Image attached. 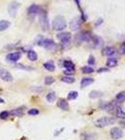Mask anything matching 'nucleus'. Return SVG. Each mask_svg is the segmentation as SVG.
<instances>
[{"instance_id":"1","label":"nucleus","mask_w":125,"mask_h":140,"mask_svg":"<svg viewBox=\"0 0 125 140\" xmlns=\"http://www.w3.org/2000/svg\"><path fill=\"white\" fill-rule=\"evenodd\" d=\"M66 27V21L63 16H56L52 21V28L55 31H62Z\"/></svg>"},{"instance_id":"2","label":"nucleus","mask_w":125,"mask_h":140,"mask_svg":"<svg viewBox=\"0 0 125 140\" xmlns=\"http://www.w3.org/2000/svg\"><path fill=\"white\" fill-rule=\"evenodd\" d=\"M38 19H39V25L42 28L43 31H48L49 28V19H48V15L47 12L44 9H40L39 13H38Z\"/></svg>"},{"instance_id":"3","label":"nucleus","mask_w":125,"mask_h":140,"mask_svg":"<svg viewBox=\"0 0 125 140\" xmlns=\"http://www.w3.org/2000/svg\"><path fill=\"white\" fill-rule=\"evenodd\" d=\"M92 36L93 35H92L89 31H82L79 35H77L76 40L79 42H90L92 39Z\"/></svg>"},{"instance_id":"4","label":"nucleus","mask_w":125,"mask_h":140,"mask_svg":"<svg viewBox=\"0 0 125 140\" xmlns=\"http://www.w3.org/2000/svg\"><path fill=\"white\" fill-rule=\"evenodd\" d=\"M115 122V119L114 118H110V117H103L100 118L95 122V125L97 127H106L107 125H111Z\"/></svg>"},{"instance_id":"5","label":"nucleus","mask_w":125,"mask_h":140,"mask_svg":"<svg viewBox=\"0 0 125 140\" xmlns=\"http://www.w3.org/2000/svg\"><path fill=\"white\" fill-rule=\"evenodd\" d=\"M19 8H20V3L16 2V1H13L9 4V7H8V12H9V16L12 17V18H15L16 15H17V12H18Z\"/></svg>"},{"instance_id":"6","label":"nucleus","mask_w":125,"mask_h":140,"mask_svg":"<svg viewBox=\"0 0 125 140\" xmlns=\"http://www.w3.org/2000/svg\"><path fill=\"white\" fill-rule=\"evenodd\" d=\"M57 38L61 41L63 45H67L71 40V34L69 32H63L57 35Z\"/></svg>"},{"instance_id":"7","label":"nucleus","mask_w":125,"mask_h":140,"mask_svg":"<svg viewBox=\"0 0 125 140\" xmlns=\"http://www.w3.org/2000/svg\"><path fill=\"white\" fill-rule=\"evenodd\" d=\"M40 8L38 5H37V4H32L29 8H28L27 9V13H28V16L29 17H31L32 19H34L36 16L39 13L40 11Z\"/></svg>"},{"instance_id":"8","label":"nucleus","mask_w":125,"mask_h":140,"mask_svg":"<svg viewBox=\"0 0 125 140\" xmlns=\"http://www.w3.org/2000/svg\"><path fill=\"white\" fill-rule=\"evenodd\" d=\"M41 46H43L45 49L52 51V50H54L56 48V43L52 39H51V38H46V39H43Z\"/></svg>"},{"instance_id":"9","label":"nucleus","mask_w":125,"mask_h":140,"mask_svg":"<svg viewBox=\"0 0 125 140\" xmlns=\"http://www.w3.org/2000/svg\"><path fill=\"white\" fill-rule=\"evenodd\" d=\"M122 131L121 129L119 127H114L110 130V135L112 137L114 140H118V139H120L122 137Z\"/></svg>"},{"instance_id":"10","label":"nucleus","mask_w":125,"mask_h":140,"mask_svg":"<svg viewBox=\"0 0 125 140\" xmlns=\"http://www.w3.org/2000/svg\"><path fill=\"white\" fill-rule=\"evenodd\" d=\"M0 78L7 82H11L13 80L12 75L6 69H0Z\"/></svg>"},{"instance_id":"11","label":"nucleus","mask_w":125,"mask_h":140,"mask_svg":"<svg viewBox=\"0 0 125 140\" xmlns=\"http://www.w3.org/2000/svg\"><path fill=\"white\" fill-rule=\"evenodd\" d=\"M81 19L79 18H74L72 19L70 21V24H69V26L72 30L74 31H77L79 30V28H80V25H81Z\"/></svg>"},{"instance_id":"12","label":"nucleus","mask_w":125,"mask_h":140,"mask_svg":"<svg viewBox=\"0 0 125 140\" xmlns=\"http://www.w3.org/2000/svg\"><path fill=\"white\" fill-rule=\"evenodd\" d=\"M21 52H11V53H9L7 55V60H9V62H17L21 59Z\"/></svg>"},{"instance_id":"13","label":"nucleus","mask_w":125,"mask_h":140,"mask_svg":"<svg viewBox=\"0 0 125 140\" xmlns=\"http://www.w3.org/2000/svg\"><path fill=\"white\" fill-rule=\"evenodd\" d=\"M115 52H116L115 48H113V47H111V46H108V47H106V48L103 49V51H102V54L104 55V56H112Z\"/></svg>"},{"instance_id":"14","label":"nucleus","mask_w":125,"mask_h":140,"mask_svg":"<svg viewBox=\"0 0 125 140\" xmlns=\"http://www.w3.org/2000/svg\"><path fill=\"white\" fill-rule=\"evenodd\" d=\"M92 41L93 42V45L96 48H100V47H102V46L104 45V40H103V38L100 37H97V36H92Z\"/></svg>"},{"instance_id":"15","label":"nucleus","mask_w":125,"mask_h":140,"mask_svg":"<svg viewBox=\"0 0 125 140\" xmlns=\"http://www.w3.org/2000/svg\"><path fill=\"white\" fill-rule=\"evenodd\" d=\"M57 106L63 110H68V108H69V105L67 103V101L64 99H60L57 103Z\"/></svg>"},{"instance_id":"16","label":"nucleus","mask_w":125,"mask_h":140,"mask_svg":"<svg viewBox=\"0 0 125 140\" xmlns=\"http://www.w3.org/2000/svg\"><path fill=\"white\" fill-rule=\"evenodd\" d=\"M10 26V21L7 20H1L0 21V32L6 31Z\"/></svg>"},{"instance_id":"17","label":"nucleus","mask_w":125,"mask_h":140,"mask_svg":"<svg viewBox=\"0 0 125 140\" xmlns=\"http://www.w3.org/2000/svg\"><path fill=\"white\" fill-rule=\"evenodd\" d=\"M64 67L65 68V70H72L75 71V64L73 62H71L70 60H65L64 61Z\"/></svg>"},{"instance_id":"18","label":"nucleus","mask_w":125,"mask_h":140,"mask_svg":"<svg viewBox=\"0 0 125 140\" xmlns=\"http://www.w3.org/2000/svg\"><path fill=\"white\" fill-rule=\"evenodd\" d=\"M92 82H93L92 79H91V78H84V79H82L81 82H80V86H81V88H85L87 86L91 85Z\"/></svg>"},{"instance_id":"19","label":"nucleus","mask_w":125,"mask_h":140,"mask_svg":"<svg viewBox=\"0 0 125 140\" xmlns=\"http://www.w3.org/2000/svg\"><path fill=\"white\" fill-rule=\"evenodd\" d=\"M27 57L28 59L30 60V61L32 62H35L37 60V52H35V51H33V50H30V51H28L27 52Z\"/></svg>"},{"instance_id":"20","label":"nucleus","mask_w":125,"mask_h":140,"mask_svg":"<svg viewBox=\"0 0 125 140\" xmlns=\"http://www.w3.org/2000/svg\"><path fill=\"white\" fill-rule=\"evenodd\" d=\"M43 66H44L45 69L48 70V71H54L55 70V64L52 61H49L47 62V63H45V64H43Z\"/></svg>"},{"instance_id":"21","label":"nucleus","mask_w":125,"mask_h":140,"mask_svg":"<svg viewBox=\"0 0 125 140\" xmlns=\"http://www.w3.org/2000/svg\"><path fill=\"white\" fill-rule=\"evenodd\" d=\"M118 64V60L116 58H108L107 61V66L108 67H114Z\"/></svg>"},{"instance_id":"22","label":"nucleus","mask_w":125,"mask_h":140,"mask_svg":"<svg viewBox=\"0 0 125 140\" xmlns=\"http://www.w3.org/2000/svg\"><path fill=\"white\" fill-rule=\"evenodd\" d=\"M103 92L102 91H92L90 92V95H89V96H90V98H93V99H95V98H99V97H102L103 96Z\"/></svg>"},{"instance_id":"23","label":"nucleus","mask_w":125,"mask_h":140,"mask_svg":"<svg viewBox=\"0 0 125 140\" xmlns=\"http://www.w3.org/2000/svg\"><path fill=\"white\" fill-rule=\"evenodd\" d=\"M10 114L12 116H17V117H20V116L23 115V109L22 107H19V108H16V109L11 110Z\"/></svg>"},{"instance_id":"24","label":"nucleus","mask_w":125,"mask_h":140,"mask_svg":"<svg viewBox=\"0 0 125 140\" xmlns=\"http://www.w3.org/2000/svg\"><path fill=\"white\" fill-rule=\"evenodd\" d=\"M46 99L48 102L49 103H52V102H54L55 99H56V94H55L54 91H52V92H49L46 96Z\"/></svg>"},{"instance_id":"25","label":"nucleus","mask_w":125,"mask_h":140,"mask_svg":"<svg viewBox=\"0 0 125 140\" xmlns=\"http://www.w3.org/2000/svg\"><path fill=\"white\" fill-rule=\"evenodd\" d=\"M116 100L119 103H122L125 101V91H121V92H119L118 95H116Z\"/></svg>"},{"instance_id":"26","label":"nucleus","mask_w":125,"mask_h":140,"mask_svg":"<svg viewBox=\"0 0 125 140\" xmlns=\"http://www.w3.org/2000/svg\"><path fill=\"white\" fill-rule=\"evenodd\" d=\"M61 80L63 81V82L68 83V84H71V83H73L74 81H75L74 78H72V77H69V76H64V77H63V78L61 79Z\"/></svg>"},{"instance_id":"27","label":"nucleus","mask_w":125,"mask_h":140,"mask_svg":"<svg viewBox=\"0 0 125 140\" xmlns=\"http://www.w3.org/2000/svg\"><path fill=\"white\" fill-rule=\"evenodd\" d=\"M78 96H79V94H78V91H70L69 94H68V99L69 100H75V99H77L78 98Z\"/></svg>"},{"instance_id":"28","label":"nucleus","mask_w":125,"mask_h":140,"mask_svg":"<svg viewBox=\"0 0 125 140\" xmlns=\"http://www.w3.org/2000/svg\"><path fill=\"white\" fill-rule=\"evenodd\" d=\"M81 71H82L84 74H91V73H93L94 69L91 66H83L81 68Z\"/></svg>"},{"instance_id":"29","label":"nucleus","mask_w":125,"mask_h":140,"mask_svg":"<svg viewBox=\"0 0 125 140\" xmlns=\"http://www.w3.org/2000/svg\"><path fill=\"white\" fill-rule=\"evenodd\" d=\"M55 79L54 78H52V77L51 76H48L45 78V80H44V82H45V84L46 85H52V83H54Z\"/></svg>"},{"instance_id":"30","label":"nucleus","mask_w":125,"mask_h":140,"mask_svg":"<svg viewBox=\"0 0 125 140\" xmlns=\"http://www.w3.org/2000/svg\"><path fill=\"white\" fill-rule=\"evenodd\" d=\"M9 114H10V113L8 112V111H2V112L0 113V119H2V120L8 119L9 117Z\"/></svg>"},{"instance_id":"31","label":"nucleus","mask_w":125,"mask_h":140,"mask_svg":"<svg viewBox=\"0 0 125 140\" xmlns=\"http://www.w3.org/2000/svg\"><path fill=\"white\" fill-rule=\"evenodd\" d=\"M39 113V110L37 109V108H31L30 110H28V114L29 115H37Z\"/></svg>"},{"instance_id":"32","label":"nucleus","mask_w":125,"mask_h":140,"mask_svg":"<svg viewBox=\"0 0 125 140\" xmlns=\"http://www.w3.org/2000/svg\"><path fill=\"white\" fill-rule=\"evenodd\" d=\"M88 64H90V65H93V64H95V58L93 57V56H90V58H89L88 60Z\"/></svg>"},{"instance_id":"33","label":"nucleus","mask_w":125,"mask_h":140,"mask_svg":"<svg viewBox=\"0 0 125 140\" xmlns=\"http://www.w3.org/2000/svg\"><path fill=\"white\" fill-rule=\"evenodd\" d=\"M119 53L120 54H125V42L121 44V46L119 47Z\"/></svg>"},{"instance_id":"34","label":"nucleus","mask_w":125,"mask_h":140,"mask_svg":"<svg viewBox=\"0 0 125 140\" xmlns=\"http://www.w3.org/2000/svg\"><path fill=\"white\" fill-rule=\"evenodd\" d=\"M16 66L19 67V68H21V69H26V70H32L33 68L32 67H27V66H25L24 64H16Z\"/></svg>"},{"instance_id":"35","label":"nucleus","mask_w":125,"mask_h":140,"mask_svg":"<svg viewBox=\"0 0 125 140\" xmlns=\"http://www.w3.org/2000/svg\"><path fill=\"white\" fill-rule=\"evenodd\" d=\"M64 74H65L66 76H70V75H73L74 74V71H72V70H65V71H64Z\"/></svg>"},{"instance_id":"36","label":"nucleus","mask_w":125,"mask_h":140,"mask_svg":"<svg viewBox=\"0 0 125 140\" xmlns=\"http://www.w3.org/2000/svg\"><path fill=\"white\" fill-rule=\"evenodd\" d=\"M108 71H109V70L107 69V68H99V69H98V73H103V72H108Z\"/></svg>"},{"instance_id":"37","label":"nucleus","mask_w":125,"mask_h":140,"mask_svg":"<svg viewBox=\"0 0 125 140\" xmlns=\"http://www.w3.org/2000/svg\"><path fill=\"white\" fill-rule=\"evenodd\" d=\"M97 22H96V24H95V25H96V26H98V25H99V24H102V22H103V20H102V19H100V20H97Z\"/></svg>"},{"instance_id":"38","label":"nucleus","mask_w":125,"mask_h":140,"mask_svg":"<svg viewBox=\"0 0 125 140\" xmlns=\"http://www.w3.org/2000/svg\"><path fill=\"white\" fill-rule=\"evenodd\" d=\"M4 103V100L3 99H1V98H0V104H3Z\"/></svg>"},{"instance_id":"39","label":"nucleus","mask_w":125,"mask_h":140,"mask_svg":"<svg viewBox=\"0 0 125 140\" xmlns=\"http://www.w3.org/2000/svg\"><path fill=\"white\" fill-rule=\"evenodd\" d=\"M0 66H1V64H0Z\"/></svg>"},{"instance_id":"40","label":"nucleus","mask_w":125,"mask_h":140,"mask_svg":"<svg viewBox=\"0 0 125 140\" xmlns=\"http://www.w3.org/2000/svg\"><path fill=\"white\" fill-rule=\"evenodd\" d=\"M124 124H125V123H124Z\"/></svg>"}]
</instances>
